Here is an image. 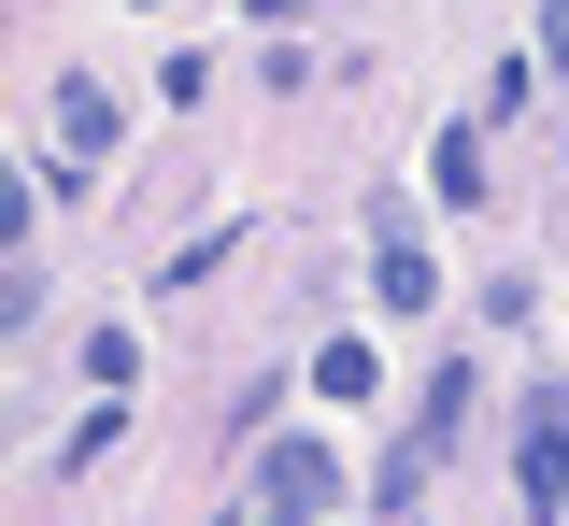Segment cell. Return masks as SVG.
I'll list each match as a JSON object with an SVG mask.
<instances>
[{
    "label": "cell",
    "instance_id": "52a82bcc",
    "mask_svg": "<svg viewBox=\"0 0 569 526\" xmlns=\"http://www.w3.org/2000/svg\"><path fill=\"white\" fill-rule=\"evenodd\" d=\"M541 43H556V58H569V0H541Z\"/></svg>",
    "mask_w": 569,
    "mask_h": 526
},
{
    "label": "cell",
    "instance_id": "8992f818",
    "mask_svg": "<svg viewBox=\"0 0 569 526\" xmlns=\"http://www.w3.org/2000/svg\"><path fill=\"white\" fill-rule=\"evenodd\" d=\"M313 384H328V398H370V384H385V356H370V342H328V356H313Z\"/></svg>",
    "mask_w": 569,
    "mask_h": 526
},
{
    "label": "cell",
    "instance_id": "6da1fadb",
    "mask_svg": "<svg viewBox=\"0 0 569 526\" xmlns=\"http://www.w3.org/2000/svg\"><path fill=\"white\" fill-rule=\"evenodd\" d=\"M527 513H569V398H527Z\"/></svg>",
    "mask_w": 569,
    "mask_h": 526
},
{
    "label": "cell",
    "instance_id": "3957f363",
    "mask_svg": "<svg viewBox=\"0 0 569 526\" xmlns=\"http://www.w3.org/2000/svg\"><path fill=\"white\" fill-rule=\"evenodd\" d=\"M43 114H58V156H71V171H86V156H114V129H129V114H114L100 85H58Z\"/></svg>",
    "mask_w": 569,
    "mask_h": 526
},
{
    "label": "cell",
    "instance_id": "277c9868",
    "mask_svg": "<svg viewBox=\"0 0 569 526\" xmlns=\"http://www.w3.org/2000/svg\"><path fill=\"white\" fill-rule=\"evenodd\" d=\"M427 185L470 214V200H485V129H441V143H427Z\"/></svg>",
    "mask_w": 569,
    "mask_h": 526
},
{
    "label": "cell",
    "instance_id": "7a4b0ae2",
    "mask_svg": "<svg viewBox=\"0 0 569 526\" xmlns=\"http://www.w3.org/2000/svg\"><path fill=\"white\" fill-rule=\"evenodd\" d=\"M328 498H342V455H328V442H284L271 455V513H328Z\"/></svg>",
    "mask_w": 569,
    "mask_h": 526
},
{
    "label": "cell",
    "instance_id": "5b68a950",
    "mask_svg": "<svg viewBox=\"0 0 569 526\" xmlns=\"http://www.w3.org/2000/svg\"><path fill=\"white\" fill-rule=\"evenodd\" d=\"M370 285H385V313H427V300H441V271H427L413 242H385V256H370Z\"/></svg>",
    "mask_w": 569,
    "mask_h": 526
},
{
    "label": "cell",
    "instance_id": "ba28073f",
    "mask_svg": "<svg viewBox=\"0 0 569 526\" xmlns=\"http://www.w3.org/2000/svg\"><path fill=\"white\" fill-rule=\"evenodd\" d=\"M271 526H313V513H271Z\"/></svg>",
    "mask_w": 569,
    "mask_h": 526
}]
</instances>
